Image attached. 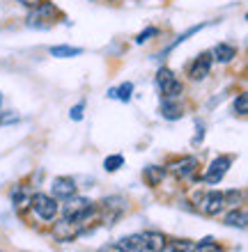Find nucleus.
<instances>
[{
  "mask_svg": "<svg viewBox=\"0 0 248 252\" xmlns=\"http://www.w3.org/2000/svg\"><path fill=\"white\" fill-rule=\"evenodd\" d=\"M154 34H159V30H156V28H147L145 32H141L138 37H136V41H138V44H142V41H147L149 37H154Z\"/></svg>",
  "mask_w": 248,
  "mask_h": 252,
  "instance_id": "obj_25",
  "label": "nucleus"
},
{
  "mask_svg": "<svg viewBox=\"0 0 248 252\" xmlns=\"http://www.w3.org/2000/svg\"><path fill=\"white\" fill-rule=\"evenodd\" d=\"M223 206H225V202H223L221 190H209V192H205L200 199V211L205 213V216H218V213L223 211Z\"/></svg>",
  "mask_w": 248,
  "mask_h": 252,
  "instance_id": "obj_9",
  "label": "nucleus"
},
{
  "mask_svg": "<svg viewBox=\"0 0 248 252\" xmlns=\"http://www.w3.org/2000/svg\"><path fill=\"white\" fill-rule=\"evenodd\" d=\"M81 234H83V222H76V220L62 218L53 225V239L58 243H69V241L78 239Z\"/></svg>",
  "mask_w": 248,
  "mask_h": 252,
  "instance_id": "obj_5",
  "label": "nucleus"
},
{
  "mask_svg": "<svg viewBox=\"0 0 248 252\" xmlns=\"http://www.w3.org/2000/svg\"><path fill=\"white\" fill-rule=\"evenodd\" d=\"M131 94H134V83H122L120 87H115L108 92L110 99H117V101H129L131 99Z\"/></svg>",
  "mask_w": 248,
  "mask_h": 252,
  "instance_id": "obj_19",
  "label": "nucleus"
},
{
  "mask_svg": "<svg viewBox=\"0 0 248 252\" xmlns=\"http://www.w3.org/2000/svg\"><path fill=\"white\" fill-rule=\"evenodd\" d=\"M161 115L166 120H179L181 115H184V108L177 99H163L161 101Z\"/></svg>",
  "mask_w": 248,
  "mask_h": 252,
  "instance_id": "obj_14",
  "label": "nucleus"
},
{
  "mask_svg": "<svg viewBox=\"0 0 248 252\" xmlns=\"http://www.w3.org/2000/svg\"><path fill=\"white\" fill-rule=\"evenodd\" d=\"M122 165H124V156H122V154H113V156H108V158L104 160V170H106V172H117Z\"/></svg>",
  "mask_w": 248,
  "mask_h": 252,
  "instance_id": "obj_21",
  "label": "nucleus"
},
{
  "mask_svg": "<svg viewBox=\"0 0 248 252\" xmlns=\"http://www.w3.org/2000/svg\"><path fill=\"white\" fill-rule=\"evenodd\" d=\"M237 58V48L230 46V44H218V46H214V51H212V60L216 62H232Z\"/></svg>",
  "mask_w": 248,
  "mask_h": 252,
  "instance_id": "obj_15",
  "label": "nucleus"
},
{
  "mask_svg": "<svg viewBox=\"0 0 248 252\" xmlns=\"http://www.w3.org/2000/svg\"><path fill=\"white\" fill-rule=\"evenodd\" d=\"M99 252H124V250H122V248L117 246V243H110V246H104Z\"/></svg>",
  "mask_w": 248,
  "mask_h": 252,
  "instance_id": "obj_28",
  "label": "nucleus"
},
{
  "mask_svg": "<svg viewBox=\"0 0 248 252\" xmlns=\"http://www.w3.org/2000/svg\"><path fill=\"white\" fill-rule=\"evenodd\" d=\"M170 252H195V243L186 239H177L170 243Z\"/></svg>",
  "mask_w": 248,
  "mask_h": 252,
  "instance_id": "obj_22",
  "label": "nucleus"
},
{
  "mask_svg": "<svg viewBox=\"0 0 248 252\" xmlns=\"http://www.w3.org/2000/svg\"><path fill=\"white\" fill-rule=\"evenodd\" d=\"M69 117L74 122H81L83 120V103H76V106L69 110Z\"/></svg>",
  "mask_w": 248,
  "mask_h": 252,
  "instance_id": "obj_26",
  "label": "nucleus"
},
{
  "mask_svg": "<svg viewBox=\"0 0 248 252\" xmlns=\"http://www.w3.org/2000/svg\"><path fill=\"white\" fill-rule=\"evenodd\" d=\"M12 122H19V115L16 113H9V115H2V117H0V124H12Z\"/></svg>",
  "mask_w": 248,
  "mask_h": 252,
  "instance_id": "obj_27",
  "label": "nucleus"
},
{
  "mask_svg": "<svg viewBox=\"0 0 248 252\" xmlns=\"http://www.w3.org/2000/svg\"><path fill=\"white\" fill-rule=\"evenodd\" d=\"M97 211L94 204L87 197H81V195H71V197L65 199V206H62V213L67 220H76V222H83L87 220L92 213Z\"/></svg>",
  "mask_w": 248,
  "mask_h": 252,
  "instance_id": "obj_1",
  "label": "nucleus"
},
{
  "mask_svg": "<svg viewBox=\"0 0 248 252\" xmlns=\"http://www.w3.org/2000/svg\"><path fill=\"white\" fill-rule=\"evenodd\" d=\"M97 211H99L101 222H104V225H113L115 220L127 211V199L117 197V195H115V197H106L104 202H101V206L97 209Z\"/></svg>",
  "mask_w": 248,
  "mask_h": 252,
  "instance_id": "obj_3",
  "label": "nucleus"
},
{
  "mask_svg": "<svg viewBox=\"0 0 248 252\" xmlns=\"http://www.w3.org/2000/svg\"><path fill=\"white\" fill-rule=\"evenodd\" d=\"M232 156H218V158L212 160V165L207 167V174L202 177V181H207V184H218V181L228 174L230 165H232Z\"/></svg>",
  "mask_w": 248,
  "mask_h": 252,
  "instance_id": "obj_7",
  "label": "nucleus"
},
{
  "mask_svg": "<svg viewBox=\"0 0 248 252\" xmlns=\"http://www.w3.org/2000/svg\"><path fill=\"white\" fill-rule=\"evenodd\" d=\"M145 252H163L166 250V236L161 232H145L142 234Z\"/></svg>",
  "mask_w": 248,
  "mask_h": 252,
  "instance_id": "obj_12",
  "label": "nucleus"
},
{
  "mask_svg": "<svg viewBox=\"0 0 248 252\" xmlns=\"http://www.w3.org/2000/svg\"><path fill=\"white\" fill-rule=\"evenodd\" d=\"M124 252H145V243H142V234H131L117 243Z\"/></svg>",
  "mask_w": 248,
  "mask_h": 252,
  "instance_id": "obj_16",
  "label": "nucleus"
},
{
  "mask_svg": "<svg viewBox=\"0 0 248 252\" xmlns=\"http://www.w3.org/2000/svg\"><path fill=\"white\" fill-rule=\"evenodd\" d=\"M166 170L170 174H175L177 179H188V177L198 170V158H193V156H184V158L173 160Z\"/></svg>",
  "mask_w": 248,
  "mask_h": 252,
  "instance_id": "obj_8",
  "label": "nucleus"
},
{
  "mask_svg": "<svg viewBox=\"0 0 248 252\" xmlns=\"http://www.w3.org/2000/svg\"><path fill=\"white\" fill-rule=\"evenodd\" d=\"M166 174H168L166 167H161V165H149V167H145V172H142V179H145V184H147V186L156 188L163 179H166Z\"/></svg>",
  "mask_w": 248,
  "mask_h": 252,
  "instance_id": "obj_13",
  "label": "nucleus"
},
{
  "mask_svg": "<svg viewBox=\"0 0 248 252\" xmlns=\"http://www.w3.org/2000/svg\"><path fill=\"white\" fill-rule=\"evenodd\" d=\"M225 225L244 229V227H246V211H244V209H232V211L225 216Z\"/></svg>",
  "mask_w": 248,
  "mask_h": 252,
  "instance_id": "obj_18",
  "label": "nucleus"
},
{
  "mask_svg": "<svg viewBox=\"0 0 248 252\" xmlns=\"http://www.w3.org/2000/svg\"><path fill=\"white\" fill-rule=\"evenodd\" d=\"M30 199H33V192H30V188H26V186H19L12 192L14 209H19V211H23V209L30 206Z\"/></svg>",
  "mask_w": 248,
  "mask_h": 252,
  "instance_id": "obj_17",
  "label": "nucleus"
},
{
  "mask_svg": "<svg viewBox=\"0 0 248 252\" xmlns=\"http://www.w3.org/2000/svg\"><path fill=\"white\" fill-rule=\"evenodd\" d=\"M212 53H202L198 55L191 64H188V76H191V80H205L209 76V71H212Z\"/></svg>",
  "mask_w": 248,
  "mask_h": 252,
  "instance_id": "obj_10",
  "label": "nucleus"
},
{
  "mask_svg": "<svg viewBox=\"0 0 248 252\" xmlns=\"http://www.w3.org/2000/svg\"><path fill=\"white\" fill-rule=\"evenodd\" d=\"M30 209H35V213H37L41 220H53L55 216H58V211H60V206H58L55 197L44 195V192L33 195V199H30Z\"/></svg>",
  "mask_w": 248,
  "mask_h": 252,
  "instance_id": "obj_4",
  "label": "nucleus"
},
{
  "mask_svg": "<svg viewBox=\"0 0 248 252\" xmlns=\"http://www.w3.org/2000/svg\"><path fill=\"white\" fill-rule=\"evenodd\" d=\"M51 190H53L55 199H67L76 195V181L71 177H55L53 184H51Z\"/></svg>",
  "mask_w": 248,
  "mask_h": 252,
  "instance_id": "obj_11",
  "label": "nucleus"
},
{
  "mask_svg": "<svg viewBox=\"0 0 248 252\" xmlns=\"http://www.w3.org/2000/svg\"><path fill=\"white\" fill-rule=\"evenodd\" d=\"M195 252H221V246H216L214 239L207 236V239H202L198 246H195Z\"/></svg>",
  "mask_w": 248,
  "mask_h": 252,
  "instance_id": "obj_23",
  "label": "nucleus"
},
{
  "mask_svg": "<svg viewBox=\"0 0 248 252\" xmlns=\"http://www.w3.org/2000/svg\"><path fill=\"white\" fill-rule=\"evenodd\" d=\"M235 113L242 115V117L248 113V94L246 92H242L239 96H237V101H235Z\"/></svg>",
  "mask_w": 248,
  "mask_h": 252,
  "instance_id": "obj_24",
  "label": "nucleus"
},
{
  "mask_svg": "<svg viewBox=\"0 0 248 252\" xmlns=\"http://www.w3.org/2000/svg\"><path fill=\"white\" fill-rule=\"evenodd\" d=\"M0 106H2V94H0Z\"/></svg>",
  "mask_w": 248,
  "mask_h": 252,
  "instance_id": "obj_30",
  "label": "nucleus"
},
{
  "mask_svg": "<svg viewBox=\"0 0 248 252\" xmlns=\"http://www.w3.org/2000/svg\"><path fill=\"white\" fill-rule=\"evenodd\" d=\"M19 2H23V5H26V7H30V9H35V7L39 5L41 0H19Z\"/></svg>",
  "mask_w": 248,
  "mask_h": 252,
  "instance_id": "obj_29",
  "label": "nucleus"
},
{
  "mask_svg": "<svg viewBox=\"0 0 248 252\" xmlns=\"http://www.w3.org/2000/svg\"><path fill=\"white\" fill-rule=\"evenodd\" d=\"M58 14V9H55L51 2H46V0H41L39 5L33 9V14L28 16V26L30 28H48L53 26V16Z\"/></svg>",
  "mask_w": 248,
  "mask_h": 252,
  "instance_id": "obj_6",
  "label": "nucleus"
},
{
  "mask_svg": "<svg viewBox=\"0 0 248 252\" xmlns=\"http://www.w3.org/2000/svg\"><path fill=\"white\" fill-rule=\"evenodd\" d=\"M48 53L53 58H76V55L83 53V48H74V46H51Z\"/></svg>",
  "mask_w": 248,
  "mask_h": 252,
  "instance_id": "obj_20",
  "label": "nucleus"
},
{
  "mask_svg": "<svg viewBox=\"0 0 248 252\" xmlns=\"http://www.w3.org/2000/svg\"><path fill=\"white\" fill-rule=\"evenodd\" d=\"M156 87H159L163 99H179L181 92H184L181 80H177V76L166 66L159 69V73H156Z\"/></svg>",
  "mask_w": 248,
  "mask_h": 252,
  "instance_id": "obj_2",
  "label": "nucleus"
}]
</instances>
